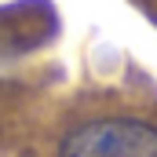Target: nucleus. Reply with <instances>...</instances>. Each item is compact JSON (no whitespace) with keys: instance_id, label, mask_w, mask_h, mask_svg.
Returning a JSON list of instances; mask_svg holds the SVG:
<instances>
[{"instance_id":"f257e3e1","label":"nucleus","mask_w":157,"mask_h":157,"mask_svg":"<svg viewBox=\"0 0 157 157\" xmlns=\"http://www.w3.org/2000/svg\"><path fill=\"white\" fill-rule=\"evenodd\" d=\"M59 157H157V128L128 117L88 121L59 143Z\"/></svg>"}]
</instances>
